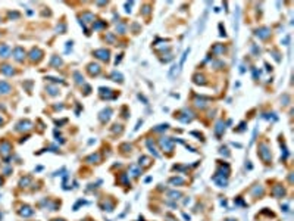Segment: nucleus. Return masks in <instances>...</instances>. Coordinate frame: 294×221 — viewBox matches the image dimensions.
<instances>
[{"label": "nucleus", "mask_w": 294, "mask_h": 221, "mask_svg": "<svg viewBox=\"0 0 294 221\" xmlns=\"http://www.w3.org/2000/svg\"><path fill=\"white\" fill-rule=\"evenodd\" d=\"M24 56H25L24 49H22V47H16V49H15V59H16V61H22Z\"/></svg>", "instance_id": "obj_5"}, {"label": "nucleus", "mask_w": 294, "mask_h": 221, "mask_svg": "<svg viewBox=\"0 0 294 221\" xmlns=\"http://www.w3.org/2000/svg\"><path fill=\"white\" fill-rule=\"evenodd\" d=\"M99 159V155H93V156L88 158V161H97Z\"/></svg>", "instance_id": "obj_14"}, {"label": "nucleus", "mask_w": 294, "mask_h": 221, "mask_svg": "<svg viewBox=\"0 0 294 221\" xmlns=\"http://www.w3.org/2000/svg\"><path fill=\"white\" fill-rule=\"evenodd\" d=\"M196 105H197V106H201V108H203L204 105H206V103H204V100H200V99H196Z\"/></svg>", "instance_id": "obj_12"}, {"label": "nucleus", "mask_w": 294, "mask_h": 221, "mask_svg": "<svg viewBox=\"0 0 294 221\" xmlns=\"http://www.w3.org/2000/svg\"><path fill=\"white\" fill-rule=\"evenodd\" d=\"M9 92H10V86H9L7 83H5V81H0V93L6 95V93H9Z\"/></svg>", "instance_id": "obj_6"}, {"label": "nucleus", "mask_w": 294, "mask_h": 221, "mask_svg": "<svg viewBox=\"0 0 294 221\" xmlns=\"http://www.w3.org/2000/svg\"><path fill=\"white\" fill-rule=\"evenodd\" d=\"M268 31H269L268 28H260V30H258V33H256V34H258V35H260L262 38H266V37H268V34H269Z\"/></svg>", "instance_id": "obj_7"}, {"label": "nucleus", "mask_w": 294, "mask_h": 221, "mask_svg": "<svg viewBox=\"0 0 294 221\" xmlns=\"http://www.w3.org/2000/svg\"><path fill=\"white\" fill-rule=\"evenodd\" d=\"M88 72H90L91 75H97L100 72V67L97 63H90L88 65Z\"/></svg>", "instance_id": "obj_4"}, {"label": "nucleus", "mask_w": 294, "mask_h": 221, "mask_svg": "<svg viewBox=\"0 0 294 221\" xmlns=\"http://www.w3.org/2000/svg\"><path fill=\"white\" fill-rule=\"evenodd\" d=\"M2 71H3L5 74H14V71L10 69L9 65H3V67H2Z\"/></svg>", "instance_id": "obj_9"}, {"label": "nucleus", "mask_w": 294, "mask_h": 221, "mask_svg": "<svg viewBox=\"0 0 294 221\" xmlns=\"http://www.w3.org/2000/svg\"><path fill=\"white\" fill-rule=\"evenodd\" d=\"M94 56H97V58L101 59V61H109V50H106V49H99V50L94 52Z\"/></svg>", "instance_id": "obj_1"}, {"label": "nucleus", "mask_w": 294, "mask_h": 221, "mask_svg": "<svg viewBox=\"0 0 294 221\" xmlns=\"http://www.w3.org/2000/svg\"><path fill=\"white\" fill-rule=\"evenodd\" d=\"M169 196H172V199H178V198L181 196V193H178V192H172V193L169 194Z\"/></svg>", "instance_id": "obj_10"}, {"label": "nucleus", "mask_w": 294, "mask_h": 221, "mask_svg": "<svg viewBox=\"0 0 294 221\" xmlns=\"http://www.w3.org/2000/svg\"><path fill=\"white\" fill-rule=\"evenodd\" d=\"M160 145H162V148L166 149V150H171V149H172V141H171V139H168V137L162 139V140H160Z\"/></svg>", "instance_id": "obj_3"}, {"label": "nucleus", "mask_w": 294, "mask_h": 221, "mask_svg": "<svg viewBox=\"0 0 294 221\" xmlns=\"http://www.w3.org/2000/svg\"><path fill=\"white\" fill-rule=\"evenodd\" d=\"M0 183H2V181H0Z\"/></svg>", "instance_id": "obj_15"}, {"label": "nucleus", "mask_w": 294, "mask_h": 221, "mask_svg": "<svg viewBox=\"0 0 294 221\" xmlns=\"http://www.w3.org/2000/svg\"><path fill=\"white\" fill-rule=\"evenodd\" d=\"M171 183H174V184H176V183H178V184H181V183H184V181H182L181 178H172V180H171Z\"/></svg>", "instance_id": "obj_11"}, {"label": "nucleus", "mask_w": 294, "mask_h": 221, "mask_svg": "<svg viewBox=\"0 0 294 221\" xmlns=\"http://www.w3.org/2000/svg\"><path fill=\"white\" fill-rule=\"evenodd\" d=\"M213 52H215V53H219V52H225V49H222V47H216V49H213Z\"/></svg>", "instance_id": "obj_13"}, {"label": "nucleus", "mask_w": 294, "mask_h": 221, "mask_svg": "<svg viewBox=\"0 0 294 221\" xmlns=\"http://www.w3.org/2000/svg\"><path fill=\"white\" fill-rule=\"evenodd\" d=\"M260 158L263 159V161H269L271 159V153H269V150H268V146L266 145H260Z\"/></svg>", "instance_id": "obj_2"}, {"label": "nucleus", "mask_w": 294, "mask_h": 221, "mask_svg": "<svg viewBox=\"0 0 294 221\" xmlns=\"http://www.w3.org/2000/svg\"><path fill=\"white\" fill-rule=\"evenodd\" d=\"M7 52H9L7 46H2V47H0V55H2L3 58H7Z\"/></svg>", "instance_id": "obj_8"}]
</instances>
